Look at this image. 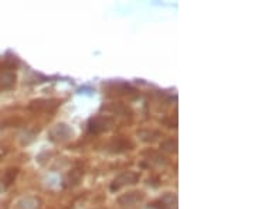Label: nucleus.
<instances>
[{
  "label": "nucleus",
  "mask_w": 255,
  "mask_h": 209,
  "mask_svg": "<svg viewBox=\"0 0 255 209\" xmlns=\"http://www.w3.org/2000/svg\"><path fill=\"white\" fill-rule=\"evenodd\" d=\"M114 125H115V120L111 116L98 115V116H94V118L90 119L88 133L94 135V136H98V135H102L105 132H110L111 129L114 128Z\"/></svg>",
  "instance_id": "1"
},
{
  "label": "nucleus",
  "mask_w": 255,
  "mask_h": 209,
  "mask_svg": "<svg viewBox=\"0 0 255 209\" xmlns=\"http://www.w3.org/2000/svg\"><path fill=\"white\" fill-rule=\"evenodd\" d=\"M104 91L110 96H127V95H133L136 93V88L129 85L127 82L112 81L104 83Z\"/></svg>",
  "instance_id": "2"
},
{
  "label": "nucleus",
  "mask_w": 255,
  "mask_h": 209,
  "mask_svg": "<svg viewBox=\"0 0 255 209\" xmlns=\"http://www.w3.org/2000/svg\"><path fill=\"white\" fill-rule=\"evenodd\" d=\"M61 105V100L54 99V98H40V99H34L30 102L28 109L36 112V113H51L57 110V108Z\"/></svg>",
  "instance_id": "3"
},
{
  "label": "nucleus",
  "mask_w": 255,
  "mask_h": 209,
  "mask_svg": "<svg viewBox=\"0 0 255 209\" xmlns=\"http://www.w3.org/2000/svg\"><path fill=\"white\" fill-rule=\"evenodd\" d=\"M74 136V132L71 126H68L67 123H57L55 126L48 130V139L53 143H63L70 140Z\"/></svg>",
  "instance_id": "4"
},
{
  "label": "nucleus",
  "mask_w": 255,
  "mask_h": 209,
  "mask_svg": "<svg viewBox=\"0 0 255 209\" xmlns=\"http://www.w3.org/2000/svg\"><path fill=\"white\" fill-rule=\"evenodd\" d=\"M139 178H140V174L136 173V171H125V173L119 174L111 184V191H119L121 188H124L127 185H133L139 181Z\"/></svg>",
  "instance_id": "5"
},
{
  "label": "nucleus",
  "mask_w": 255,
  "mask_h": 209,
  "mask_svg": "<svg viewBox=\"0 0 255 209\" xmlns=\"http://www.w3.org/2000/svg\"><path fill=\"white\" fill-rule=\"evenodd\" d=\"M133 147H135V144L127 137H115L114 140H111L108 143L107 150L110 153H114V154H121V153H127V151L133 150Z\"/></svg>",
  "instance_id": "6"
},
{
  "label": "nucleus",
  "mask_w": 255,
  "mask_h": 209,
  "mask_svg": "<svg viewBox=\"0 0 255 209\" xmlns=\"http://www.w3.org/2000/svg\"><path fill=\"white\" fill-rule=\"evenodd\" d=\"M143 200H145V194L142 191H130L118 197V204L122 208H132L136 207Z\"/></svg>",
  "instance_id": "7"
},
{
  "label": "nucleus",
  "mask_w": 255,
  "mask_h": 209,
  "mask_svg": "<svg viewBox=\"0 0 255 209\" xmlns=\"http://www.w3.org/2000/svg\"><path fill=\"white\" fill-rule=\"evenodd\" d=\"M102 110L110 112L112 115H118V116H130L132 115L130 108L124 102H112V103H108V105H104Z\"/></svg>",
  "instance_id": "8"
},
{
  "label": "nucleus",
  "mask_w": 255,
  "mask_h": 209,
  "mask_svg": "<svg viewBox=\"0 0 255 209\" xmlns=\"http://www.w3.org/2000/svg\"><path fill=\"white\" fill-rule=\"evenodd\" d=\"M155 209H177V197L174 194H164L163 197L155 204H152Z\"/></svg>",
  "instance_id": "9"
},
{
  "label": "nucleus",
  "mask_w": 255,
  "mask_h": 209,
  "mask_svg": "<svg viewBox=\"0 0 255 209\" xmlns=\"http://www.w3.org/2000/svg\"><path fill=\"white\" fill-rule=\"evenodd\" d=\"M142 155L145 157L146 161H149L150 164L153 165H166L167 164V158L164 157L160 151H156V150H145Z\"/></svg>",
  "instance_id": "10"
},
{
  "label": "nucleus",
  "mask_w": 255,
  "mask_h": 209,
  "mask_svg": "<svg viewBox=\"0 0 255 209\" xmlns=\"http://www.w3.org/2000/svg\"><path fill=\"white\" fill-rule=\"evenodd\" d=\"M16 85V73L13 71L0 72V91H9Z\"/></svg>",
  "instance_id": "11"
},
{
  "label": "nucleus",
  "mask_w": 255,
  "mask_h": 209,
  "mask_svg": "<svg viewBox=\"0 0 255 209\" xmlns=\"http://www.w3.org/2000/svg\"><path fill=\"white\" fill-rule=\"evenodd\" d=\"M84 178V170L82 168H74L67 174L65 178V187H77Z\"/></svg>",
  "instance_id": "12"
},
{
  "label": "nucleus",
  "mask_w": 255,
  "mask_h": 209,
  "mask_svg": "<svg viewBox=\"0 0 255 209\" xmlns=\"http://www.w3.org/2000/svg\"><path fill=\"white\" fill-rule=\"evenodd\" d=\"M40 200L34 197H26L21 198L17 204L14 205V209H38L40 208Z\"/></svg>",
  "instance_id": "13"
},
{
  "label": "nucleus",
  "mask_w": 255,
  "mask_h": 209,
  "mask_svg": "<svg viewBox=\"0 0 255 209\" xmlns=\"http://www.w3.org/2000/svg\"><path fill=\"white\" fill-rule=\"evenodd\" d=\"M17 174H18V168H14V167H13V168H7V170L3 173V175H1V184H3V188L11 185V184L14 182V180H16Z\"/></svg>",
  "instance_id": "14"
},
{
  "label": "nucleus",
  "mask_w": 255,
  "mask_h": 209,
  "mask_svg": "<svg viewBox=\"0 0 255 209\" xmlns=\"http://www.w3.org/2000/svg\"><path fill=\"white\" fill-rule=\"evenodd\" d=\"M137 136L140 137V140H142V141H146V143H153L157 137H160V132L145 129V130H139V132H137Z\"/></svg>",
  "instance_id": "15"
},
{
  "label": "nucleus",
  "mask_w": 255,
  "mask_h": 209,
  "mask_svg": "<svg viewBox=\"0 0 255 209\" xmlns=\"http://www.w3.org/2000/svg\"><path fill=\"white\" fill-rule=\"evenodd\" d=\"M160 151H166V153H176L177 151V140L170 137L166 139L160 143Z\"/></svg>",
  "instance_id": "16"
},
{
  "label": "nucleus",
  "mask_w": 255,
  "mask_h": 209,
  "mask_svg": "<svg viewBox=\"0 0 255 209\" xmlns=\"http://www.w3.org/2000/svg\"><path fill=\"white\" fill-rule=\"evenodd\" d=\"M0 192H1V185H0Z\"/></svg>",
  "instance_id": "17"
},
{
  "label": "nucleus",
  "mask_w": 255,
  "mask_h": 209,
  "mask_svg": "<svg viewBox=\"0 0 255 209\" xmlns=\"http://www.w3.org/2000/svg\"><path fill=\"white\" fill-rule=\"evenodd\" d=\"M95 209H105V208H95Z\"/></svg>",
  "instance_id": "18"
}]
</instances>
